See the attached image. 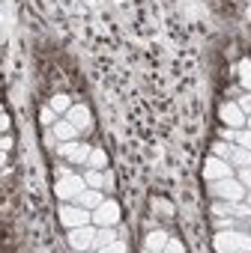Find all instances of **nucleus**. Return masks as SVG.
I'll list each match as a JSON object with an SVG mask.
<instances>
[{
    "mask_svg": "<svg viewBox=\"0 0 251 253\" xmlns=\"http://www.w3.org/2000/svg\"><path fill=\"white\" fill-rule=\"evenodd\" d=\"M227 161H230L233 167H248V164H251V149H245V146H233Z\"/></svg>",
    "mask_w": 251,
    "mask_h": 253,
    "instance_id": "nucleus-13",
    "label": "nucleus"
},
{
    "mask_svg": "<svg viewBox=\"0 0 251 253\" xmlns=\"http://www.w3.org/2000/svg\"><path fill=\"white\" fill-rule=\"evenodd\" d=\"M93 220H96L99 226H114V223L120 220V206H117V200H105L99 209H93Z\"/></svg>",
    "mask_w": 251,
    "mask_h": 253,
    "instance_id": "nucleus-8",
    "label": "nucleus"
},
{
    "mask_svg": "<svg viewBox=\"0 0 251 253\" xmlns=\"http://www.w3.org/2000/svg\"><path fill=\"white\" fill-rule=\"evenodd\" d=\"M212 247L221 250V253H224V250H242V253H248V250H251V235L239 232L236 226H233V229H218Z\"/></svg>",
    "mask_w": 251,
    "mask_h": 253,
    "instance_id": "nucleus-1",
    "label": "nucleus"
},
{
    "mask_svg": "<svg viewBox=\"0 0 251 253\" xmlns=\"http://www.w3.org/2000/svg\"><path fill=\"white\" fill-rule=\"evenodd\" d=\"M218 116H221V122L227 125V128H245V110L236 104V101H221V107H218Z\"/></svg>",
    "mask_w": 251,
    "mask_h": 253,
    "instance_id": "nucleus-6",
    "label": "nucleus"
},
{
    "mask_svg": "<svg viewBox=\"0 0 251 253\" xmlns=\"http://www.w3.org/2000/svg\"><path fill=\"white\" fill-rule=\"evenodd\" d=\"M57 217H60V223H63L66 229H75V226L90 223V220H93V211L84 209V206H78V203H63L60 211H57Z\"/></svg>",
    "mask_w": 251,
    "mask_h": 253,
    "instance_id": "nucleus-3",
    "label": "nucleus"
},
{
    "mask_svg": "<svg viewBox=\"0 0 251 253\" xmlns=\"http://www.w3.org/2000/svg\"><path fill=\"white\" fill-rule=\"evenodd\" d=\"M78 206H84V209H99L102 203H105V197H102V188H84L81 194H78V200H75Z\"/></svg>",
    "mask_w": 251,
    "mask_h": 253,
    "instance_id": "nucleus-11",
    "label": "nucleus"
},
{
    "mask_svg": "<svg viewBox=\"0 0 251 253\" xmlns=\"http://www.w3.org/2000/svg\"><path fill=\"white\" fill-rule=\"evenodd\" d=\"M233 143H236V146H245V149H251V128H236V134H233Z\"/></svg>",
    "mask_w": 251,
    "mask_h": 253,
    "instance_id": "nucleus-19",
    "label": "nucleus"
},
{
    "mask_svg": "<svg viewBox=\"0 0 251 253\" xmlns=\"http://www.w3.org/2000/svg\"><path fill=\"white\" fill-rule=\"evenodd\" d=\"M245 125H248V128H251V113H248V119H245Z\"/></svg>",
    "mask_w": 251,
    "mask_h": 253,
    "instance_id": "nucleus-31",
    "label": "nucleus"
},
{
    "mask_svg": "<svg viewBox=\"0 0 251 253\" xmlns=\"http://www.w3.org/2000/svg\"><path fill=\"white\" fill-rule=\"evenodd\" d=\"M0 128H3V134H9V113L0 116Z\"/></svg>",
    "mask_w": 251,
    "mask_h": 253,
    "instance_id": "nucleus-29",
    "label": "nucleus"
},
{
    "mask_svg": "<svg viewBox=\"0 0 251 253\" xmlns=\"http://www.w3.org/2000/svg\"><path fill=\"white\" fill-rule=\"evenodd\" d=\"M165 241H168V232H150L144 238V250H165Z\"/></svg>",
    "mask_w": 251,
    "mask_h": 253,
    "instance_id": "nucleus-15",
    "label": "nucleus"
},
{
    "mask_svg": "<svg viewBox=\"0 0 251 253\" xmlns=\"http://www.w3.org/2000/svg\"><path fill=\"white\" fill-rule=\"evenodd\" d=\"M153 206H156V209H162V211H165V214H174V206H171V203H168V200H156V203H153Z\"/></svg>",
    "mask_w": 251,
    "mask_h": 253,
    "instance_id": "nucleus-28",
    "label": "nucleus"
},
{
    "mask_svg": "<svg viewBox=\"0 0 251 253\" xmlns=\"http://www.w3.org/2000/svg\"><path fill=\"white\" fill-rule=\"evenodd\" d=\"M87 188V182L81 179V176H72V173H66L57 185H54V194L60 197V200H78V194Z\"/></svg>",
    "mask_w": 251,
    "mask_h": 253,
    "instance_id": "nucleus-5",
    "label": "nucleus"
},
{
    "mask_svg": "<svg viewBox=\"0 0 251 253\" xmlns=\"http://www.w3.org/2000/svg\"><path fill=\"white\" fill-rule=\"evenodd\" d=\"M51 128H54V137L63 143V140H75L78 137V128H75V122H69L66 116H60L54 125H51Z\"/></svg>",
    "mask_w": 251,
    "mask_h": 253,
    "instance_id": "nucleus-12",
    "label": "nucleus"
},
{
    "mask_svg": "<svg viewBox=\"0 0 251 253\" xmlns=\"http://www.w3.org/2000/svg\"><path fill=\"white\" fill-rule=\"evenodd\" d=\"M84 182H87V188H102V185H105V176H102L99 170L87 167V170H84Z\"/></svg>",
    "mask_w": 251,
    "mask_h": 253,
    "instance_id": "nucleus-16",
    "label": "nucleus"
},
{
    "mask_svg": "<svg viewBox=\"0 0 251 253\" xmlns=\"http://www.w3.org/2000/svg\"><path fill=\"white\" fill-rule=\"evenodd\" d=\"M57 152L66 158V161H72V164H87V158H90V146L87 143H78V140H63L60 146H57Z\"/></svg>",
    "mask_w": 251,
    "mask_h": 253,
    "instance_id": "nucleus-7",
    "label": "nucleus"
},
{
    "mask_svg": "<svg viewBox=\"0 0 251 253\" xmlns=\"http://www.w3.org/2000/svg\"><path fill=\"white\" fill-rule=\"evenodd\" d=\"M212 226H215V232H218V229H233L236 223H233V217H230V220H224V217H215V220H212Z\"/></svg>",
    "mask_w": 251,
    "mask_h": 253,
    "instance_id": "nucleus-24",
    "label": "nucleus"
},
{
    "mask_svg": "<svg viewBox=\"0 0 251 253\" xmlns=\"http://www.w3.org/2000/svg\"><path fill=\"white\" fill-rule=\"evenodd\" d=\"M12 149V137L9 134H3V152H9Z\"/></svg>",
    "mask_w": 251,
    "mask_h": 253,
    "instance_id": "nucleus-30",
    "label": "nucleus"
},
{
    "mask_svg": "<svg viewBox=\"0 0 251 253\" xmlns=\"http://www.w3.org/2000/svg\"><path fill=\"white\" fill-rule=\"evenodd\" d=\"M224 176H233V164L227 158H218V155H209L203 161V179L206 182H215V179H224Z\"/></svg>",
    "mask_w": 251,
    "mask_h": 253,
    "instance_id": "nucleus-4",
    "label": "nucleus"
},
{
    "mask_svg": "<svg viewBox=\"0 0 251 253\" xmlns=\"http://www.w3.org/2000/svg\"><path fill=\"white\" fill-rule=\"evenodd\" d=\"M206 185H209L212 197H218V200H230V203L245 200V185L233 176H224V179H215V182H206Z\"/></svg>",
    "mask_w": 251,
    "mask_h": 253,
    "instance_id": "nucleus-2",
    "label": "nucleus"
},
{
    "mask_svg": "<svg viewBox=\"0 0 251 253\" xmlns=\"http://www.w3.org/2000/svg\"><path fill=\"white\" fill-rule=\"evenodd\" d=\"M230 149H233V146H227V143L221 140V143L212 146V155H218V158H230Z\"/></svg>",
    "mask_w": 251,
    "mask_h": 253,
    "instance_id": "nucleus-22",
    "label": "nucleus"
},
{
    "mask_svg": "<svg viewBox=\"0 0 251 253\" xmlns=\"http://www.w3.org/2000/svg\"><path fill=\"white\" fill-rule=\"evenodd\" d=\"M212 211H215V214H230V200H224V203H215V206H212ZM230 217H233V214H230Z\"/></svg>",
    "mask_w": 251,
    "mask_h": 253,
    "instance_id": "nucleus-25",
    "label": "nucleus"
},
{
    "mask_svg": "<svg viewBox=\"0 0 251 253\" xmlns=\"http://www.w3.org/2000/svg\"><path fill=\"white\" fill-rule=\"evenodd\" d=\"M230 214L245 217V214H251V209H248V206H239V203H230Z\"/></svg>",
    "mask_w": 251,
    "mask_h": 253,
    "instance_id": "nucleus-23",
    "label": "nucleus"
},
{
    "mask_svg": "<svg viewBox=\"0 0 251 253\" xmlns=\"http://www.w3.org/2000/svg\"><path fill=\"white\" fill-rule=\"evenodd\" d=\"M239 84H242L245 92H251V63H248V60L239 63Z\"/></svg>",
    "mask_w": 251,
    "mask_h": 253,
    "instance_id": "nucleus-17",
    "label": "nucleus"
},
{
    "mask_svg": "<svg viewBox=\"0 0 251 253\" xmlns=\"http://www.w3.org/2000/svg\"><path fill=\"white\" fill-rule=\"evenodd\" d=\"M165 250H174V253H180V250H186V244H183V241H177V238H168V241H165Z\"/></svg>",
    "mask_w": 251,
    "mask_h": 253,
    "instance_id": "nucleus-26",
    "label": "nucleus"
},
{
    "mask_svg": "<svg viewBox=\"0 0 251 253\" xmlns=\"http://www.w3.org/2000/svg\"><path fill=\"white\" fill-rule=\"evenodd\" d=\"M48 104H51V107H54L60 116H66V113L72 110V98H69L66 92H57V95H51V101H48Z\"/></svg>",
    "mask_w": 251,
    "mask_h": 253,
    "instance_id": "nucleus-14",
    "label": "nucleus"
},
{
    "mask_svg": "<svg viewBox=\"0 0 251 253\" xmlns=\"http://www.w3.org/2000/svg\"><path fill=\"white\" fill-rule=\"evenodd\" d=\"M245 200H248V206H251V194H245Z\"/></svg>",
    "mask_w": 251,
    "mask_h": 253,
    "instance_id": "nucleus-32",
    "label": "nucleus"
},
{
    "mask_svg": "<svg viewBox=\"0 0 251 253\" xmlns=\"http://www.w3.org/2000/svg\"><path fill=\"white\" fill-rule=\"evenodd\" d=\"M96 229H90L87 223L84 226H75V229H69V244L75 247V250H87V247H93L96 244Z\"/></svg>",
    "mask_w": 251,
    "mask_h": 253,
    "instance_id": "nucleus-9",
    "label": "nucleus"
},
{
    "mask_svg": "<svg viewBox=\"0 0 251 253\" xmlns=\"http://www.w3.org/2000/svg\"><path fill=\"white\" fill-rule=\"evenodd\" d=\"M236 173H239L236 179H239L245 188H251V164H248V167H236Z\"/></svg>",
    "mask_w": 251,
    "mask_h": 253,
    "instance_id": "nucleus-21",
    "label": "nucleus"
},
{
    "mask_svg": "<svg viewBox=\"0 0 251 253\" xmlns=\"http://www.w3.org/2000/svg\"><path fill=\"white\" fill-rule=\"evenodd\" d=\"M66 119H69V122H75V128H78V131H90V128H93V122H90V110H87L84 104H72V110L66 113Z\"/></svg>",
    "mask_w": 251,
    "mask_h": 253,
    "instance_id": "nucleus-10",
    "label": "nucleus"
},
{
    "mask_svg": "<svg viewBox=\"0 0 251 253\" xmlns=\"http://www.w3.org/2000/svg\"><path fill=\"white\" fill-rule=\"evenodd\" d=\"M105 164H108L105 152H102V149H93L90 158H87V167H93V170H105Z\"/></svg>",
    "mask_w": 251,
    "mask_h": 253,
    "instance_id": "nucleus-18",
    "label": "nucleus"
},
{
    "mask_svg": "<svg viewBox=\"0 0 251 253\" xmlns=\"http://www.w3.org/2000/svg\"><path fill=\"white\" fill-rule=\"evenodd\" d=\"M57 119H60V113H57L51 104H48V107H42V113H39V122H42V125H54Z\"/></svg>",
    "mask_w": 251,
    "mask_h": 253,
    "instance_id": "nucleus-20",
    "label": "nucleus"
},
{
    "mask_svg": "<svg viewBox=\"0 0 251 253\" xmlns=\"http://www.w3.org/2000/svg\"><path fill=\"white\" fill-rule=\"evenodd\" d=\"M236 104H239V107L245 110V116H248V113H251V92H245V95H242V98H239Z\"/></svg>",
    "mask_w": 251,
    "mask_h": 253,
    "instance_id": "nucleus-27",
    "label": "nucleus"
}]
</instances>
